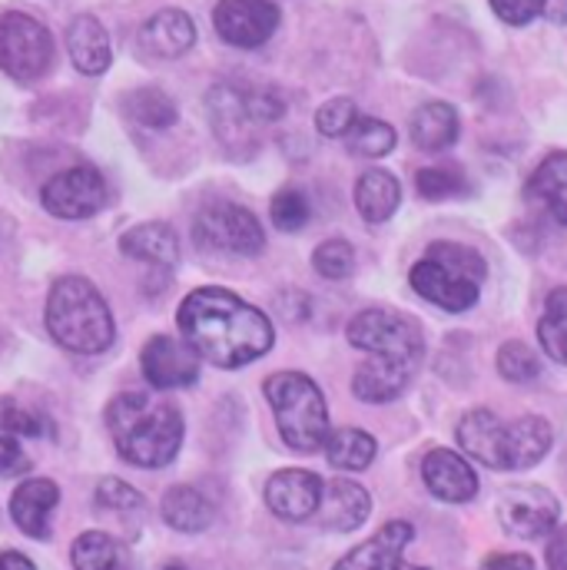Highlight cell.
Masks as SVG:
<instances>
[{
    "label": "cell",
    "mask_w": 567,
    "mask_h": 570,
    "mask_svg": "<svg viewBox=\"0 0 567 570\" xmlns=\"http://www.w3.org/2000/svg\"><path fill=\"white\" fill-rule=\"evenodd\" d=\"M176 322L186 345L216 368H243L263 358L276 342L266 312L216 285L189 292L176 312Z\"/></svg>",
    "instance_id": "cell-1"
},
{
    "label": "cell",
    "mask_w": 567,
    "mask_h": 570,
    "mask_svg": "<svg viewBox=\"0 0 567 570\" xmlns=\"http://www.w3.org/2000/svg\"><path fill=\"white\" fill-rule=\"evenodd\" d=\"M107 428L120 458L137 468L169 464L183 444L179 409L146 392H120L107 405Z\"/></svg>",
    "instance_id": "cell-2"
},
{
    "label": "cell",
    "mask_w": 567,
    "mask_h": 570,
    "mask_svg": "<svg viewBox=\"0 0 567 570\" xmlns=\"http://www.w3.org/2000/svg\"><path fill=\"white\" fill-rule=\"evenodd\" d=\"M458 444L468 458L495 471H528L555 444V431L545 419L525 415L518 422H505L488 409H475L458 422Z\"/></svg>",
    "instance_id": "cell-3"
},
{
    "label": "cell",
    "mask_w": 567,
    "mask_h": 570,
    "mask_svg": "<svg viewBox=\"0 0 567 570\" xmlns=\"http://www.w3.org/2000/svg\"><path fill=\"white\" fill-rule=\"evenodd\" d=\"M47 328L74 355H100L114 345V315L100 288L84 276H63L47 298Z\"/></svg>",
    "instance_id": "cell-4"
},
{
    "label": "cell",
    "mask_w": 567,
    "mask_h": 570,
    "mask_svg": "<svg viewBox=\"0 0 567 570\" xmlns=\"http://www.w3.org/2000/svg\"><path fill=\"white\" fill-rule=\"evenodd\" d=\"M266 402L273 405L276 425L292 451L312 454L329 438V409L319 385L302 372H276L263 385Z\"/></svg>",
    "instance_id": "cell-5"
},
{
    "label": "cell",
    "mask_w": 567,
    "mask_h": 570,
    "mask_svg": "<svg viewBox=\"0 0 567 570\" xmlns=\"http://www.w3.org/2000/svg\"><path fill=\"white\" fill-rule=\"evenodd\" d=\"M349 342L365 352L369 358L392 362L402 368L419 372L426 358V335L422 325L395 308H365L349 322Z\"/></svg>",
    "instance_id": "cell-6"
},
{
    "label": "cell",
    "mask_w": 567,
    "mask_h": 570,
    "mask_svg": "<svg viewBox=\"0 0 567 570\" xmlns=\"http://www.w3.org/2000/svg\"><path fill=\"white\" fill-rule=\"evenodd\" d=\"M57 47L50 30L20 10L0 17V70L17 83H33L53 67Z\"/></svg>",
    "instance_id": "cell-7"
},
{
    "label": "cell",
    "mask_w": 567,
    "mask_h": 570,
    "mask_svg": "<svg viewBox=\"0 0 567 570\" xmlns=\"http://www.w3.org/2000/svg\"><path fill=\"white\" fill-rule=\"evenodd\" d=\"M196 243L233 256H260L266 249V233L246 206L209 203L196 216Z\"/></svg>",
    "instance_id": "cell-8"
},
{
    "label": "cell",
    "mask_w": 567,
    "mask_h": 570,
    "mask_svg": "<svg viewBox=\"0 0 567 570\" xmlns=\"http://www.w3.org/2000/svg\"><path fill=\"white\" fill-rule=\"evenodd\" d=\"M107 179L97 166H70L43 186L40 203L50 216L77 223L97 216L107 206Z\"/></svg>",
    "instance_id": "cell-9"
},
{
    "label": "cell",
    "mask_w": 567,
    "mask_h": 570,
    "mask_svg": "<svg viewBox=\"0 0 567 570\" xmlns=\"http://www.w3.org/2000/svg\"><path fill=\"white\" fill-rule=\"evenodd\" d=\"M561 504L541 484H515L498 498V521L508 534L535 541L558 528Z\"/></svg>",
    "instance_id": "cell-10"
},
{
    "label": "cell",
    "mask_w": 567,
    "mask_h": 570,
    "mask_svg": "<svg viewBox=\"0 0 567 570\" xmlns=\"http://www.w3.org/2000/svg\"><path fill=\"white\" fill-rule=\"evenodd\" d=\"M280 7L273 0H219L213 10L216 33L239 50L263 47L280 30Z\"/></svg>",
    "instance_id": "cell-11"
},
{
    "label": "cell",
    "mask_w": 567,
    "mask_h": 570,
    "mask_svg": "<svg viewBox=\"0 0 567 570\" xmlns=\"http://www.w3.org/2000/svg\"><path fill=\"white\" fill-rule=\"evenodd\" d=\"M140 368L143 379L159 392L189 389L199 379V355L173 335H156L143 345Z\"/></svg>",
    "instance_id": "cell-12"
},
{
    "label": "cell",
    "mask_w": 567,
    "mask_h": 570,
    "mask_svg": "<svg viewBox=\"0 0 567 570\" xmlns=\"http://www.w3.org/2000/svg\"><path fill=\"white\" fill-rule=\"evenodd\" d=\"M409 283L426 302L444 308V312H465L481 295V283L475 276L458 273V269H451V266H444V263H438L431 256H426L422 263L412 266Z\"/></svg>",
    "instance_id": "cell-13"
},
{
    "label": "cell",
    "mask_w": 567,
    "mask_h": 570,
    "mask_svg": "<svg viewBox=\"0 0 567 570\" xmlns=\"http://www.w3.org/2000/svg\"><path fill=\"white\" fill-rule=\"evenodd\" d=\"M416 541V528L409 521H389L365 544L352 548L332 570H428L405 561V548Z\"/></svg>",
    "instance_id": "cell-14"
},
{
    "label": "cell",
    "mask_w": 567,
    "mask_h": 570,
    "mask_svg": "<svg viewBox=\"0 0 567 570\" xmlns=\"http://www.w3.org/2000/svg\"><path fill=\"white\" fill-rule=\"evenodd\" d=\"M322 478L305 468H285L266 481V504L283 521H309L322 501Z\"/></svg>",
    "instance_id": "cell-15"
},
{
    "label": "cell",
    "mask_w": 567,
    "mask_h": 570,
    "mask_svg": "<svg viewBox=\"0 0 567 570\" xmlns=\"http://www.w3.org/2000/svg\"><path fill=\"white\" fill-rule=\"evenodd\" d=\"M206 107H209V124H213L219 142L233 156H246L243 142H253V130L260 124L250 117L243 87H236V83H216L209 90V97H206Z\"/></svg>",
    "instance_id": "cell-16"
},
{
    "label": "cell",
    "mask_w": 567,
    "mask_h": 570,
    "mask_svg": "<svg viewBox=\"0 0 567 570\" xmlns=\"http://www.w3.org/2000/svg\"><path fill=\"white\" fill-rule=\"evenodd\" d=\"M369 514H372L369 491L349 478H332L322 484V501H319L312 518L319 521V528L345 534V531L362 528L369 521Z\"/></svg>",
    "instance_id": "cell-17"
},
{
    "label": "cell",
    "mask_w": 567,
    "mask_h": 570,
    "mask_svg": "<svg viewBox=\"0 0 567 570\" xmlns=\"http://www.w3.org/2000/svg\"><path fill=\"white\" fill-rule=\"evenodd\" d=\"M422 481L426 488L444 504H468L478 494V474L468 464V458H461L458 451L448 448H434L428 451L422 461Z\"/></svg>",
    "instance_id": "cell-18"
},
{
    "label": "cell",
    "mask_w": 567,
    "mask_h": 570,
    "mask_svg": "<svg viewBox=\"0 0 567 570\" xmlns=\"http://www.w3.org/2000/svg\"><path fill=\"white\" fill-rule=\"evenodd\" d=\"M60 504V488L47 478H27L13 494H10V518L13 524L33 538L47 541L50 538V518Z\"/></svg>",
    "instance_id": "cell-19"
},
{
    "label": "cell",
    "mask_w": 567,
    "mask_h": 570,
    "mask_svg": "<svg viewBox=\"0 0 567 570\" xmlns=\"http://www.w3.org/2000/svg\"><path fill=\"white\" fill-rule=\"evenodd\" d=\"M67 53H70L74 67L84 77H100L114 63L110 37H107L104 23L97 17H90V13H80V17L70 20V27H67Z\"/></svg>",
    "instance_id": "cell-20"
},
{
    "label": "cell",
    "mask_w": 567,
    "mask_h": 570,
    "mask_svg": "<svg viewBox=\"0 0 567 570\" xmlns=\"http://www.w3.org/2000/svg\"><path fill=\"white\" fill-rule=\"evenodd\" d=\"M196 43V23L183 10H159L140 30V47L156 60H176Z\"/></svg>",
    "instance_id": "cell-21"
},
{
    "label": "cell",
    "mask_w": 567,
    "mask_h": 570,
    "mask_svg": "<svg viewBox=\"0 0 567 570\" xmlns=\"http://www.w3.org/2000/svg\"><path fill=\"white\" fill-rule=\"evenodd\" d=\"M120 253L156 269H173L179 259V239L166 223H143L120 236Z\"/></svg>",
    "instance_id": "cell-22"
},
{
    "label": "cell",
    "mask_w": 567,
    "mask_h": 570,
    "mask_svg": "<svg viewBox=\"0 0 567 570\" xmlns=\"http://www.w3.org/2000/svg\"><path fill=\"white\" fill-rule=\"evenodd\" d=\"M402 203V186L389 169H365L355 183V209L365 223L379 226L395 216Z\"/></svg>",
    "instance_id": "cell-23"
},
{
    "label": "cell",
    "mask_w": 567,
    "mask_h": 570,
    "mask_svg": "<svg viewBox=\"0 0 567 570\" xmlns=\"http://www.w3.org/2000/svg\"><path fill=\"white\" fill-rule=\"evenodd\" d=\"M528 196L555 219L567 226V149H558L538 163L528 179Z\"/></svg>",
    "instance_id": "cell-24"
},
{
    "label": "cell",
    "mask_w": 567,
    "mask_h": 570,
    "mask_svg": "<svg viewBox=\"0 0 567 570\" xmlns=\"http://www.w3.org/2000/svg\"><path fill=\"white\" fill-rule=\"evenodd\" d=\"M461 134V120H458V110L444 100H431L422 104L416 114H412V142L426 153H441L448 146H454Z\"/></svg>",
    "instance_id": "cell-25"
},
{
    "label": "cell",
    "mask_w": 567,
    "mask_h": 570,
    "mask_svg": "<svg viewBox=\"0 0 567 570\" xmlns=\"http://www.w3.org/2000/svg\"><path fill=\"white\" fill-rule=\"evenodd\" d=\"M163 521L179 534H199L213 524V504L189 484H176L159 501Z\"/></svg>",
    "instance_id": "cell-26"
},
{
    "label": "cell",
    "mask_w": 567,
    "mask_h": 570,
    "mask_svg": "<svg viewBox=\"0 0 567 570\" xmlns=\"http://www.w3.org/2000/svg\"><path fill=\"white\" fill-rule=\"evenodd\" d=\"M70 558H74L77 570H134L127 548L104 531L80 534L70 548Z\"/></svg>",
    "instance_id": "cell-27"
},
{
    "label": "cell",
    "mask_w": 567,
    "mask_h": 570,
    "mask_svg": "<svg viewBox=\"0 0 567 570\" xmlns=\"http://www.w3.org/2000/svg\"><path fill=\"white\" fill-rule=\"evenodd\" d=\"M322 448H325L329 464L339 471H365L379 451L375 438L362 428H335V431H329Z\"/></svg>",
    "instance_id": "cell-28"
},
{
    "label": "cell",
    "mask_w": 567,
    "mask_h": 570,
    "mask_svg": "<svg viewBox=\"0 0 567 570\" xmlns=\"http://www.w3.org/2000/svg\"><path fill=\"white\" fill-rule=\"evenodd\" d=\"M124 107H127V114L140 127H146V130H166V127H173L179 120L176 104L159 87H140V90L127 94L124 97Z\"/></svg>",
    "instance_id": "cell-29"
},
{
    "label": "cell",
    "mask_w": 567,
    "mask_h": 570,
    "mask_svg": "<svg viewBox=\"0 0 567 570\" xmlns=\"http://www.w3.org/2000/svg\"><path fill=\"white\" fill-rule=\"evenodd\" d=\"M538 342L548 358L567 365V288H555L545 302V315L538 322Z\"/></svg>",
    "instance_id": "cell-30"
},
{
    "label": "cell",
    "mask_w": 567,
    "mask_h": 570,
    "mask_svg": "<svg viewBox=\"0 0 567 570\" xmlns=\"http://www.w3.org/2000/svg\"><path fill=\"white\" fill-rule=\"evenodd\" d=\"M342 140L349 146V153L365 156V159H379V156H389L395 149V130L385 120L355 117V124L349 127V134Z\"/></svg>",
    "instance_id": "cell-31"
},
{
    "label": "cell",
    "mask_w": 567,
    "mask_h": 570,
    "mask_svg": "<svg viewBox=\"0 0 567 570\" xmlns=\"http://www.w3.org/2000/svg\"><path fill=\"white\" fill-rule=\"evenodd\" d=\"M416 189L422 193V199H428V203H444V199H454V196L468 193V176L454 163L422 166L416 173Z\"/></svg>",
    "instance_id": "cell-32"
},
{
    "label": "cell",
    "mask_w": 567,
    "mask_h": 570,
    "mask_svg": "<svg viewBox=\"0 0 567 570\" xmlns=\"http://www.w3.org/2000/svg\"><path fill=\"white\" fill-rule=\"evenodd\" d=\"M491 10L511 27H525L538 17L567 23V0H491Z\"/></svg>",
    "instance_id": "cell-33"
},
{
    "label": "cell",
    "mask_w": 567,
    "mask_h": 570,
    "mask_svg": "<svg viewBox=\"0 0 567 570\" xmlns=\"http://www.w3.org/2000/svg\"><path fill=\"white\" fill-rule=\"evenodd\" d=\"M270 219L280 233H299L309 226L312 219V206H309V196L295 186H285L273 196L270 203Z\"/></svg>",
    "instance_id": "cell-34"
},
{
    "label": "cell",
    "mask_w": 567,
    "mask_h": 570,
    "mask_svg": "<svg viewBox=\"0 0 567 570\" xmlns=\"http://www.w3.org/2000/svg\"><path fill=\"white\" fill-rule=\"evenodd\" d=\"M498 372L505 382L525 385V382H535L541 375V358L525 342H505L498 352Z\"/></svg>",
    "instance_id": "cell-35"
},
{
    "label": "cell",
    "mask_w": 567,
    "mask_h": 570,
    "mask_svg": "<svg viewBox=\"0 0 567 570\" xmlns=\"http://www.w3.org/2000/svg\"><path fill=\"white\" fill-rule=\"evenodd\" d=\"M312 266L322 279H349L355 273V249L345 239H325L315 253H312Z\"/></svg>",
    "instance_id": "cell-36"
},
{
    "label": "cell",
    "mask_w": 567,
    "mask_h": 570,
    "mask_svg": "<svg viewBox=\"0 0 567 570\" xmlns=\"http://www.w3.org/2000/svg\"><path fill=\"white\" fill-rule=\"evenodd\" d=\"M426 256L438 259V263H444V266H451V269H458V273L475 276L478 283H485V276H488L485 259H481L471 246H461V243H431Z\"/></svg>",
    "instance_id": "cell-37"
},
{
    "label": "cell",
    "mask_w": 567,
    "mask_h": 570,
    "mask_svg": "<svg viewBox=\"0 0 567 570\" xmlns=\"http://www.w3.org/2000/svg\"><path fill=\"white\" fill-rule=\"evenodd\" d=\"M97 504H100L104 511H117V514H140L143 508H146L140 491L130 488V484L120 481V478H104V481L97 484Z\"/></svg>",
    "instance_id": "cell-38"
},
{
    "label": "cell",
    "mask_w": 567,
    "mask_h": 570,
    "mask_svg": "<svg viewBox=\"0 0 567 570\" xmlns=\"http://www.w3.org/2000/svg\"><path fill=\"white\" fill-rule=\"evenodd\" d=\"M355 117H359V107L349 100V97H335V100H329V104H322L319 107V114H315V130L322 134V137H345L349 134V127L355 124Z\"/></svg>",
    "instance_id": "cell-39"
},
{
    "label": "cell",
    "mask_w": 567,
    "mask_h": 570,
    "mask_svg": "<svg viewBox=\"0 0 567 570\" xmlns=\"http://www.w3.org/2000/svg\"><path fill=\"white\" fill-rule=\"evenodd\" d=\"M0 428L10 431V434H17V438H40V434L50 431L47 419H40L37 412H30L23 405H17L13 399H3L0 402Z\"/></svg>",
    "instance_id": "cell-40"
},
{
    "label": "cell",
    "mask_w": 567,
    "mask_h": 570,
    "mask_svg": "<svg viewBox=\"0 0 567 570\" xmlns=\"http://www.w3.org/2000/svg\"><path fill=\"white\" fill-rule=\"evenodd\" d=\"M243 97H246V107H250V117L263 127V124H276L283 120L285 100L280 90L273 87H243Z\"/></svg>",
    "instance_id": "cell-41"
},
{
    "label": "cell",
    "mask_w": 567,
    "mask_h": 570,
    "mask_svg": "<svg viewBox=\"0 0 567 570\" xmlns=\"http://www.w3.org/2000/svg\"><path fill=\"white\" fill-rule=\"evenodd\" d=\"M30 471V458L23 454L17 434L0 428V478H17Z\"/></svg>",
    "instance_id": "cell-42"
},
{
    "label": "cell",
    "mask_w": 567,
    "mask_h": 570,
    "mask_svg": "<svg viewBox=\"0 0 567 570\" xmlns=\"http://www.w3.org/2000/svg\"><path fill=\"white\" fill-rule=\"evenodd\" d=\"M545 558H548V568L551 570H567V524L558 528V531H551Z\"/></svg>",
    "instance_id": "cell-43"
},
{
    "label": "cell",
    "mask_w": 567,
    "mask_h": 570,
    "mask_svg": "<svg viewBox=\"0 0 567 570\" xmlns=\"http://www.w3.org/2000/svg\"><path fill=\"white\" fill-rule=\"evenodd\" d=\"M481 570H535V561L528 554H491Z\"/></svg>",
    "instance_id": "cell-44"
},
{
    "label": "cell",
    "mask_w": 567,
    "mask_h": 570,
    "mask_svg": "<svg viewBox=\"0 0 567 570\" xmlns=\"http://www.w3.org/2000/svg\"><path fill=\"white\" fill-rule=\"evenodd\" d=\"M0 570H37L30 558H23L20 551H3L0 554Z\"/></svg>",
    "instance_id": "cell-45"
},
{
    "label": "cell",
    "mask_w": 567,
    "mask_h": 570,
    "mask_svg": "<svg viewBox=\"0 0 567 570\" xmlns=\"http://www.w3.org/2000/svg\"><path fill=\"white\" fill-rule=\"evenodd\" d=\"M166 570H189V568H183V564H166Z\"/></svg>",
    "instance_id": "cell-46"
}]
</instances>
